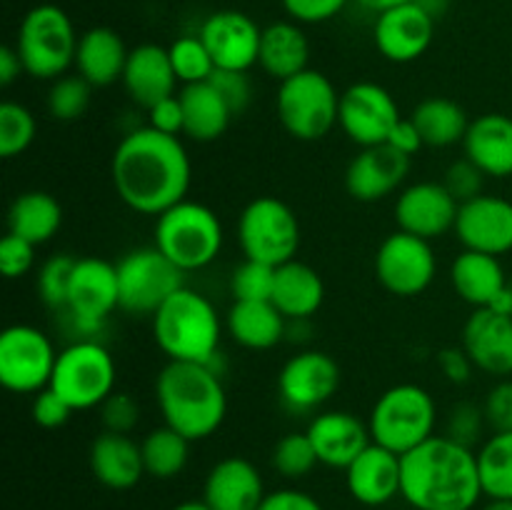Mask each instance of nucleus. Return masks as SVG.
<instances>
[{
  "label": "nucleus",
  "instance_id": "f257e3e1",
  "mask_svg": "<svg viewBox=\"0 0 512 510\" xmlns=\"http://www.w3.org/2000/svg\"><path fill=\"white\" fill-rule=\"evenodd\" d=\"M110 178L118 198L140 215H160L183 203L193 165L178 135L155 128L130 130L110 160Z\"/></svg>",
  "mask_w": 512,
  "mask_h": 510
},
{
  "label": "nucleus",
  "instance_id": "f03ea898",
  "mask_svg": "<svg viewBox=\"0 0 512 510\" xmlns=\"http://www.w3.org/2000/svg\"><path fill=\"white\" fill-rule=\"evenodd\" d=\"M400 498L415 510H473L483 498L478 453L433 435L400 458Z\"/></svg>",
  "mask_w": 512,
  "mask_h": 510
},
{
  "label": "nucleus",
  "instance_id": "7ed1b4c3",
  "mask_svg": "<svg viewBox=\"0 0 512 510\" xmlns=\"http://www.w3.org/2000/svg\"><path fill=\"white\" fill-rule=\"evenodd\" d=\"M155 403L165 425L195 443L225 423L228 395L213 365L170 360L155 378Z\"/></svg>",
  "mask_w": 512,
  "mask_h": 510
},
{
  "label": "nucleus",
  "instance_id": "20e7f679",
  "mask_svg": "<svg viewBox=\"0 0 512 510\" xmlns=\"http://www.w3.org/2000/svg\"><path fill=\"white\" fill-rule=\"evenodd\" d=\"M153 338L168 360L213 365L220 348V315L205 295L180 288L155 310Z\"/></svg>",
  "mask_w": 512,
  "mask_h": 510
},
{
  "label": "nucleus",
  "instance_id": "39448f33",
  "mask_svg": "<svg viewBox=\"0 0 512 510\" xmlns=\"http://www.w3.org/2000/svg\"><path fill=\"white\" fill-rule=\"evenodd\" d=\"M438 408L423 385L400 383L385 390L370 410L368 428L373 443L403 458L435 435Z\"/></svg>",
  "mask_w": 512,
  "mask_h": 510
},
{
  "label": "nucleus",
  "instance_id": "423d86ee",
  "mask_svg": "<svg viewBox=\"0 0 512 510\" xmlns=\"http://www.w3.org/2000/svg\"><path fill=\"white\" fill-rule=\"evenodd\" d=\"M223 225L208 205L185 198L158 215L155 248L183 273L203 270L223 250Z\"/></svg>",
  "mask_w": 512,
  "mask_h": 510
},
{
  "label": "nucleus",
  "instance_id": "0eeeda50",
  "mask_svg": "<svg viewBox=\"0 0 512 510\" xmlns=\"http://www.w3.org/2000/svg\"><path fill=\"white\" fill-rule=\"evenodd\" d=\"M78 38L70 15L58 5L43 3L25 13L15 50L30 78L58 80L70 65H75Z\"/></svg>",
  "mask_w": 512,
  "mask_h": 510
},
{
  "label": "nucleus",
  "instance_id": "6e6552de",
  "mask_svg": "<svg viewBox=\"0 0 512 510\" xmlns=\"http://www.w3.org/2000/svg\"><path fill=\"white\" fill-rule=\"evenodd\" d=\"M275 108L280 125L295 140L313 143L338 125L340 93L328 75L308 68L278 85Z\"/></svg>",
  "mask_w": 512,
  "mask_h": 510
},
{
  "label": "nucleus",
  "instance_id": "1a4fd4ad",
  "mask_svg": "<svg viewBox=\"0 0 512 510\" xmlns=\"http://www.w3.org/2000/svg\"><path fill=\"white\" fill-rule=\"evenodd\" d=\"M115 378L118 368L110 350L98 340L80 338L58 353L50 388L73 410H93L115 393Z\"/></svg>",
  "mask_w": 512,
  "mask_h": 510
},
{
  "label": "nucleus",
  "instance_id": "9d476101",
  "mask_svg": "<svg viewBox=\"0 0 512 510\" xmlns=\"http://www.w3.org/2000/svg\"><path fill=\"white\" fill-rule=\"evenodd\" d=\"M238 243L248 260L273 268L295 260L300 248V223L288 203L273 195L250 200L238 218Z\"/></svg>",
  "mask_w": 512,
  "mask_h": 510
},
{
  "label": "nucleus",
  "instance_id": "9b49d317",
  "mask_svg": "<svg viewBox=\"0 0 512 510\" xmlns=\"http://www.w3.org/2000/svg\"><path fill=\"white\" fill-rule=\"evenodd\" d=\"M120 285V310L128 315H150L183 288V270L170 263L158 248H138L115 263Z\"/></svg>",
  "mask_w": 512,
  "mask_h": 510
},
{
  "label": "nucleus",
  "instance_id": "f8f14e48",
  "mask_svg": "<svg viewBox=\"0 0 512 510\" xmlns=\"http://www.w3.org/2000/svg\"><path fill=\"white\" fill-rule=\"evenodd\" d=\"M55 360L53 343L35 325H10L0 335V383L10 393L35 395L48 388Z\"/></svg>",
  "mask_w": 512,
  "mask_h": 510
},
{
  "label": "nucleus",
  "instance_id": "ddd939ff",
  "mask_svg": "<svg viewBox=\"0 0 512 510\" xmlns=\"http://www.w3.org/2000/svg\"><path fill=\"white\" fill-rule=\"evenodd\" d=\"M438 273V260L430 240L395 230L375 253V278L388 293L413 298L430 288Z\"/></svg>",
  "mask_w": 512,
  "mask_h": 510
},
{
  "label": "nucleus",
  "instance_id": "4468645a",
  "mask_svg": "<svg viewBox=\"0 0 512 510\" xmlns=\"http://www.w3.org/2000/svg\"><path fill=\"white\" fill-rule=\"evenodd\" d=\"M120 308L118 268L103 258L75 260L65 313L78 333H98L113 310Z\"/></svg>",
  "mask_w": 512,
  "mask_h": 510
},
{
  "label": "nucleus",
  "instance_id": "2eb2a0df",
  "mask_svg": "<svg viewBox=\"0 0 512 510\" xmlns=\"http://www.w3.org/2000/svg\"><path fill=\"white\" fill-rule=\"evenodd\" d=\"M400 118L403 115H400L393 93L383 85L360 80L340 93L338 125L360 148L388 143Z\"/></svg>",
  "mask_w": 512,
  "mask_h": 510
},
{
  "label": "nucleus",
  "instance_id": "dca6fc26",
  "mask_svg": "<svg viewBox=\"0 0 512 510\" xmlns=\"http://www.w3.org/2000/svg\"><path fill=\"white\" fill-rule=\"evenodd\" d=\"M340 378V365L333 355L323 350H300L280 368V400L295 413H310L338 393Z\"/></svg>",
  "mask_w": 512,
  "mask_h": 510
},
{
  "label": "nucleus",
  "instance_id": "f3484780",
  "mask_svg": "<svg viewBox=\"0 0 512 510\" xmlns=\"http://www.w3.org/2000/svg\"><path fill=\"white\" fill-rule=\"evenodd\" d=\"M435 35V18L423 0L378 13L373 28L375 48L390 63H413L428 53Z\"/></svg>",
  "mask_w": 512,
  "mask_h": 510
},
{
  "label": "nucleus",
  "instance_id": "a211bd4d",
  "mask_svg": "<svg viewBox=\"0 0 512 510\" xmlns=\"http://www.w3.org/2000/svg\"><path fill=\"white\" fill-rule=\"evenodd\" d=\"M200 40L213 58L215 70H243L258 65L263 28L240 10H218L200 25Z\"/></svg>",
  "mask_w": 512,
  "mask_h": 510
},
{
  "label": "nucleus",
  "instance_id": "6ab92c4d",
  "mask_svg": "<svg viewBox=\"0 0 512 510\" xmlns=\"http://www.w3.org/2000/svg\"><path fill=\"white\" fill-rule=\"evenodd\" d=\"M458 210L460 203L443 183L420 180L400 190L395 200V223H398V230H405V233L435 240L455 230Z\"/></svg>",
  "mask_w": 512,
  "mask_h": 510
},
{
  "label": "nucleus",
  "instance_id": "aec40b11",
  "mask_svg": "<svg viewBox=\"0 0 512 510\" xmlns=\"http://www.w3.org/2000/svg\"><path fill=\"white\" fill-rule=\"evenodd\" d=\"M455 235L465 250L505 255L512 250V203L500 195H478L460 203Z\"/></svg>",
  "mask_w": 512,
  "mask_h": 510
},
{
  "label": "nucleus",
  "instance_id": "412c9836",
  "mask_svg": "<svg viewBox=\"0 0 512 510\" xmlns=\"http://www.w3.org/2000/svg\"><path fill=\"white\" fill-rule=\"evenodd\" d=\"M460 345L480 373L493 378L512 375V315L495 308H475L465 320Z\"/></svg>",
  "mask_w": 512,
  "mask_h": 510
},
{
  "label": "nucleus",
  "instance_id": "4be33fe9",
  "mask_svg": "<svg viewBox=\"0 0 512 510\" xmlns=\"http://www.w3.org/2000/svg\"><path fill=\"white\" fill-rule=\"evenodd\" d=\"M410 173V158L393 145H370L350 160L345 170V188L360 203H378L393 195Z\"/></svg>",
  "mask_w": 512,
  "mask_h": 510
},
{
  "label": "nucleus",
  "instance_id": "5701e85b",
  "mask_svg": "<svg viewBox=\"0 0 512 510\" xmlns=\"http://www.w3.org/2000/svg\"><path fill=\"white\" fill-rule=\"evenodd\" d=\"M308 438L318 453L320 465L345 470L370 443L368 423L348 410H323L308 425Z\"/></svg>",
  "mask_w": 512,
  "mask_h": 510
},
{
  "label": "nucleus",
  "instance_id": "b1692460",
  "mask_svg": "<svg viewBox=\"0 0 512 510\" xmlns=\"http://www.w3.org/2000/svg\"><path fill=\"white\" fill-rule=\"evenodd\" d=\"M400 480H403L400 455L378 443H370L345 468V485H348L350 498L365 508H380L398 498Z\"/></svg>",
  "mask_w": 512,
  "mask_h": 510
},
{
  "label": "nucleus",
  "instance_id": "393cba45",
  "mask_svg": "<svg viewBox=\"0 0 512 510\" xmlns=\"http://www.w3.org/2000/svg\"><path fill=\"white\" fill-rule=\"evenodd\" d=\"M265 495L260 470L240 455L218 460L203 485V500L213 510H258Z\"/></svg>",
  "mask_w": 512,
  "mask_h": 510
},
{
  "label": "nucleus",
  "instance_id": "a878e982",
  "mask_svg": "<svg viewBox=\"0 0 512 510\" xmlns=\"http://www.w3.org/2000/svg\"><path fill=\"white\" fill-rule=\"evenodd\" d=\"M123 85L130 100L145 110L175 95L178 78H175L168 48L158 43L135 45L128 55V63H125Z\"/></svg>",
  "mask_w": 512,
  "mask_h": 510
},
{
  "label": "nucleus",
  "instance_id": "bb28decb",
  "mask_svg": "<svg viewBox=\"0 0 512 510\" xmlns=\"http://www.w3.org/2000/svg\"><path fill=\"white\" fill-rule=\"evenodd\" d=\"M90 470L110 490H130L145 475L143 450L130 435L103 430L90 443Z\"/></svg>",
  "mask_w": 512,
  "mask_h": 510
},
{
  "label": "nucleus",
  "instance_id": "cd10ccee",
  "mask_svg": "<svg viewBox=\"0 0 512 510\" xmlns=\"http://www.w3.org/2000/svg\"><path fill=\"white\" fill-rule=\"evenodd\" d=\"M128 55L130 50L125 40L120 38V33H115L113 28H105V25H95L78 38L75 70L93 88H108V85L123 80Z\"/></svg>",
  "mask_w": 512,
  "mask_h": 510
},
{
  "label": "nucleus",
  "instance_id": "c85d7f7f",
  "mask_svg": "<svg viewBox=\"0 0 512 510\" xmlns=\"http://www.w3.org/2000/svg\"><path fill=\"white\" fill-rule=\"evenodd\" d=\"M465 158L473 160L488 178L512 175V118L505 113H485L470 120L463 140Z\"/></svg>",
  "mask_w": 512,
  "mask_h": 510
},
{
  "label": "nucleus",
  "instance_id": "c756f323",
  "mask_svg": "<svg viewBox=\"0 0 512 510\" xmlns=\"http://www.w3.org/2000/svg\"><path fill=\"white\" fill-rule=\"evenodd\" d=\"M310 43L305 30L295 20H275L265 25L260 35L258 65L268 78L283 80L308 70Z\"/></svg>",
  "mask_w": 512,
  "mask_h": 510
},
{
  "label": "nucleus",
  "instance_id": "7c9ffc66",
  "mask_svg": "<svg viewBox=\"0 0 512 510\" xmlns=\"http://www.w3.org/2000/svg\"><path fill=\"white\" fill-rule=\"evenodd\" d=\"M230 338L248 350H270L288 335V318L273 300H233L225 318Z\"/></svg>",
  "mask_w": 512,
  "mask_h": 510
},
{
  "label": "nucleus",
  "instance_id": "2f4dec72",
  "mask_svg": "<svg viewBox=\"0 0 512 510\" xmlns=\"http://www.w3.org/2000/svg\"><path fill=\"white\" fill-rule=\"evenodd\" d=\"M450 283L455 293L473 308H493L508 283V273L498 255L463 250L450 265Z\"/></svg>",
  "mask_w": 512,
  "mask_h": 510
},
{
  "label": "nucleus",
  "instance_id": "473e14b6",
  "mask_svg": "<svg viewBox=\"0 0 512 510\" xmlns=\"http://www.w3.org/2000/svg\"><path fill=\"white\" fill-rule=\"evenodd\" d=\"M273 305L288 320H308L325 300L323 278L315 268L300 260H290L275 268Z\"/></svg>",
  "mask_w": 512,
  "mask_h": 510
},
{
  "label": "nucleus",
  "instance_id": "72a5a7b5",
  "mask_svg": "<svg viewBox=\"0 0 512 510\" xmlns=\"http://www.w3.org/2000/svg\"><path fill=\"white\" fill-rule=\"evenodd\" d=\"M180 103H183L185 113L183 135H188L190 140H198V143L218 140L233 120V110L210 80L208 83L185 85L180 90Z\"/></svg>",
  "mask_w": 512,
  "mask_h": 510
},
{
  "label": "nucleus",
  "instance_id": "f704fd0d",
  "mask_svg": "<svg viewBox=\"0 0 512 510\" xmlns=\"http://www.w3.org/2000/svg\"><path fill=\"white\" fill-rule=\"evenodd\" d=\"M60 225H63V208L45 190L20 193L8 208V233L18 235L33 245L53 240Z\"/></svg>",
  "mask_w": 512,
  "mask_h": 510
},
{
  "label": "nucleus",
  "instance_id": "c9c22d12",
  "mask_svg": "<svg viewBox=\"0 0 512 510\" xmlns=\"http://www.w3.org/2000/svg\"><path fill=\"white\" fill-rule=\"evenodd\" d=\"M413 123L418 125L423 143L430 148H450L455 143H463L468 135L470 120L460 103L450 98H425L415 105L410 113Z\"/></svg>",
  "mask_w": 512,
  "mask_h": 510
},
{
  "label": "nucleus",
  "instance_id": "e433bc0d",
  "mask_svg": "<svg viewBox=\"0 0 512 510\" xmlns=\"http://www.w3.org/2000/svg\"><path fill=\"white\" fill-rule=\"evenodd\" d=\"M140 450H143L145 475L158 480H170L180 475L190 460V440L165 423L145 435Z\"/></svg>",
  "mask_w": 512,
  "mask_h": 510
},
{
  "label": "nucleus",
  "instance_id": "4c0bfd02",
  "mask_svg": "<svg viewBox=\"0 0 512 510\" xmlns=\"http://www.w3.org/2000/svg\"><path fill=\"white\" fill-rule=\"evenodd\" d=\"M475 453L485 498L512 500V430L493 433Z\"/></svg>",
  "mask_w": 512,
  "mask_h": 510
},
{
  "label": "nucleus",
  "instance_id": "58836bf2",
  "mask_svg": "<svg viewBox=\"0 0 512 510\" xmlns=\"http://www.w3.org/2000/svg\"><path fill=\"white\" fill-rule=\"evenodd\" d=\"M170 63H173L175 78L183 85L208 83L215 73V63L210 58L208 48L200 40V35H183V38L173 40L168 48Z\"/></svg>",
  "mask_w": 512,
  "mask_h": 510
},
{
  "label": "nucleus",
  "instance_id": "ea45409f",
  "mask_svg": "<svg viewBox=\"0 0 512 510\" xmlns=\"http://www.w3.org/2000/svg\"><path fill=\"white\" fill-rule=\"evenodd\" d=\"M35 133H38V123L25 105L15 100H5L0 105V155L5 160L25 153L33 145Z\"/></svg>",
  "mask_w": 512,
  "mask_h": 510
},
{
  "label": "nucleus",
  "instance_id": "a19ab883",
  "mask_svg": "<svg viewBox=\"0 0 512 510\" xmlns=\"http://www.w3.org/2000/svg\"><path fill=\"white\" fill-rule=\"evenodd\" d=\"M270 463H273L275 473H280L283 478L300 480L313 473L320 460L308 433H288L275 443Z\"/></svg>",
  "mask_w": 512,
  "mask_h": 510
},
{
  "label": "nucleus",
  "instance_id": "79ce46f5",
  "mask_svg": "<svg viewBox=\"0 0 512 510\" xmlns=\"http://www.w3.org/2000/svg\"><path fill=\"white\" fill-rule=\"evenodd\" d=\"M90 93H93V85L80 78L78 73L60 75L48 90V113L63 123L83 118L90 105Z\"/></svg>",
  "mask_w": 512,
  "mask_h": 510
},
{
  "label": "nucleus",
  "instance_id": "37998d69",
  "mask_svg": "<svg viewBox=\"0 0 512 510\" xmlns=\"http://www.w3.org/2000/svg\"><path fill=\"white\" fill-rule=\"evenodd\" d=\"M275 288V268L268 263L245 258L230 275L233 300H270Z\"/></svg>",
  "mask_w": 512,
  "mask_h": 510
},
{
  "label": "nucleus",
  "instance_id": "c03bdc74",
  "mask_svg": "<svg viewBox=\"0 0 512 510\" xmlns=\"http://www.w3.org/2000/svg\"><path fill=\"white\" fill-rule=\"evenodd\" d=\"M75 260L78 258H73V255L60 253V255H53V258H48L43 265H40L38 293L40 298H43V303L50 305V308L65 310L70 280H73Z\"/></svg>",
  "mask_w": 512,
  "mask_h": 510
},
{
  "label": "nucleus",
  "instance_id": "a18cd8bd",
  "mask_svg": "<svg viewBox=\"0 0 512 510\" xmlns=\"http://www.w3.org/2000/svg\"><path fill=\"white\" fill-rule=\"evenodd\" d=\"M488 425L483 413V405H475L470 400H463V403H455L453 410L448 413V420H445V435L455 443L465 445V448H473L483 438V430Z\"/></svg>",
  "mask_w": 512,
  "mask_h": 510
},
{
  "label": "nucleus",
  "instance_id": "49530a36",
  "mask_svg": "<svg viewBox=\"0 0 512 510\" xmlns=\"http://www.w3.org/2000/svg\"><path fill=\"white\" fill-rule=\"evenodd\" d=\"M100 420L110 433L130 435L140 423V403L130 393H110L108 400L100 405Z\"/></svg>",
  "mask_w": 512,
  "mask_h": 510
},
{
  "label": "nucleus",
  "instance_id": "de8ad7c7",
  "mask_svg": "<svg viewBox=\"0 0 512 510\" xmlns=\"http://www.w3.org/2000/svg\"><path fill=\"white\" fill-rule=\"evenodd\" d=\"M485 178H488V175H485L473 160L463 158L455 160V163L450 165L448 173H445L443 185L450 190V195H453L458 203H468V200L483 195Z\"/></svg>",
  "mask_w": 512,
  "mask_h": 510
},
{
  "label": "nucleus",
  "instance_id": "09e8293b",
  "mask_svg": "<svg viewBox=\"0 0 512 510\" xmlns=\"http://www.w3.org/2000/svg\"><path fill=\"white\" fill-rule=\"evenodd\" d=\"M485 420L493 433H510L512 430V378H500L488 390L483 403Z\"/></svg>",
  "mask_w": 512,
  "mask_h": 510
},
{
  "label": "nucleus",
  "instance_id": "8fccbe9b",
  "mask_svg": "<svg viewBox=\"0 0 512 510\" xmlns=\"http://www.w3.org/2000/svg\"><path fill=\"white\" fill-rule=\"evenodd\" d=\"M35 265V245L8 233L0 240V270L8 280L23 278Z\"/></svg>",
  "mask_w": 512,
  "mask_h": 510
},
{
  "label": "nucleus",
  "instance_id": "3c124183",
  "mask_svg": "<svg viewBox=\"0 0 512 510\" xmlns=\"http://www.w3.org/2000/svg\"><path fill=\"white\" fill-rule=\"evenodd\" d=\"M210 83L218 88V93L223 95L225 103L230 105L233 115L243 113V110L250 105V100H253V83H250L248 73H243V70L218 68L213 73V78H210Z\"/></svg>",
  "mask_w": 512,
  "mask_h": 510
},
{
  "label": "nucleus",
  "instance_id": "603ef678",
  "mask_svg": "<svg viewBox=\"0 0 512 510\" xmlns=\"http://www.w3.org/2000/svg\"><path fill=\"white\" fill-rule=\"evenodd\" d=\"M75 410L55 393L53 388H43L40 393L33 395V405H30V415H33L35 425L45 430H55V428H63L65 423L70 420Z\"/></svg>",
  "mask_w": 512,
  "mask_h": 510
},
{
  "label": "nucleus",
  "instance_id": "864d4df0",
  "mask_svg": "<svg viewBox=\"0 0 512 510\" xmlns=\"http://www.w3.org/2000/svg\"><path fill=\"white\" fill-rule=\"evenodd\" d=\"M290 20L300 25H315L333 20L345 10L350 0H280Z\"/></svg>",
  "mask_w": 512,
  "mask_h": 510
},
{
  "label": "nucleus",
  "instance_id": "5fc2aeb1",
  "mask_svg": "<svg viewBox=\"0 0 512 510\" xmlns=\"http://www.w3.org/2000/svg\"><path fill=\"white\" fill-rule=\"evenodd\" d=\"M148 125L150 128L160 130V133L178 135L185 130V113L183 103H180V95H170V98L160 100L153 108L148 110Z\"/></svg>",
  "mask_w": 512,
  "mask_h": 510
},
{
  "label": "nucleus",
  "instance_id": "6e6d98bb",
  "mask_svg": "<svg viewBox=\"0 0 512 510\" xmlns=\"http://www.w3.org/2000/svg\"><path fill=\"white\" fill-rule=\"evenodd\" d=\"M258 510H325L318 498L298 488H280L265 495Z\"/></svg>",
  "mask_w": 512,
  "mask_h": 510
},
{
  "label": "nucleus",
  "instance_id": "4d7b16f0",
  "mask_svg": "<svg viewBox=\"0 0 512 510\" xmlns=\"http://www.w3.org/2000/svg\"><path fill=\"white\" fill-rule=\"evenodd\" d=\"M438 365H440V370H443L445 378H448L453 385L468 383L470 375H473V370H475L473 360H470V355L465 353L463 345H453V348L440 350Z\"/></svg>",
  "mask_w": 512,
  "mask_h": 510
},
{
  "label": "nucleus",
  "instance_id": "13d9d810",
  "mask_svg": "<svg viewBox=\"0 0 512 510\" xmlns=\"http://www.w3.org/2000/svg\"><path fill=\"white\" fill-rule=\"evenodd\" d=\"M388 145H393L395 150H400L403 155L413 158V155L418 153L425 143H423V135H420L418 125L413 123V118H400L398 125L393 128V133H390Z\"/></svg>",
  "mask_w": 512,
  "mask_h": 510
},
{
  "label": "nucleus",
  "instance_id": "bf43d9fd",
  "mask_svg": "<svg viewBox=\"0 0 512 510\" xmlns=\"http://www.w3.org/2000/svg\"><path fill=\"white\" fill-rule=\"evenodd\" d=\"M20 73H25V68L15 45H3L0 48V85L8 88V85H13L20 78Z\"/></svg>",
  "mask_w": 512,
  "mask_h": 510
},
{
  "label": "nucleus",
  "instance_id": "052dcab7",
  "mask_svg": "<svg viewBox=\"0 0 512 510\" xmlns=\"http://www.w3.org/2000/svg\"><path fill=\"white\" fill-rule=\"evenodd\" d=\"M358 3L378 15V13H383V10L398 8V5H405V3H413V0H358Z\"/></svg>",
  "mask_w": 512,
  "mask_h": 510
},
{
  "label": "nucleus",
  "instance_id": "680f3d73",
  "mask_svg": "<svg viewBox=\"0 0 512 510\" xmlns=\"http://www.w3.org/2000/svg\"><path fill=\"white\" fill-rule=\"evenodd\" d=\"M493 308L500 310V313H505V315H512V278H508V283H505L503 293H500V298L495 300Z\"/></svg>",
  "mask_w": 512,
  "mask_h": 510
},
{
  "label": "nucleus",
  "instance_id": "e2e57ef3",
  "mask_svg": "<svg viewBox=\"0 0 512 510\" xmlns=\"http://www.w3.org/2000/svg\"><path fill=\"white\" fill-rule=\"evenodd\" d=\"M173 510H213L205 500H185V503L175 505Z\"/></svg>",
  "mask_w": 512,
  "mask_h": 510
},
{
  "label": "nucleus",
  "instance_id": "0e129e2a",
  "mask_svg": "<svg viewBox=\"0 0 512 510\" xmlns=\"http://www.w3.org/2000/svg\"><path fill=\"white\" fill-rule=\"evenodd\" d=\"M483 510H512V500H490Z\"/></svg>",
  "mask_w": 512,
  "mask_h": 510
}]
</instances>
